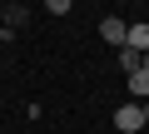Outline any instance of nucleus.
Returning a JSON list of instances; mask_svg holds the SVG:
<instances>
[{
	"label": "nucleus",
	"instance_id": "nucleus-10",
	"mask_svg": "<svg viewBox=\"0 0 149 134\" xmlns=\"http://www.w3.org/2000/svg\"><path fill=\"white\" fill-rule=\"evenodd\" d=\"M0 5H15V0H0Z\"/></svg>",
	"mask_w": 149,
	"mask_h": 134
},
{
	"label": "nucleus",
	"instance_id": "nucleus-3",
	"mask_svg": "<svg viewBox=\"0 0 149 134\" xmlns=\"http://www.w3.org/2000/svg\"><path fill=\"white\" fill-rule=\"evenodd\" d=\"M124 80H129V99H139V104H144V99H149V60L139 65L134 75H124Z\"/></svg>",
	"mask_w": 149,
	"mask_h": 134
},
{
	"label": "nucleus",
	"instance_id": "nucleus-2",
	"mask_svg": "<svg viewBox=\"0 0 149 134\" xmlns=\"http://www.w3.org/2000/svg\"><path fill=\"white\" fill-rule=\"evenodd\" d=\"M100 40H109V50H119V45L129 40V25H124L119 15H104V20H100Z\"/></svg>",
	"mask_w": 149,
	"mask_h": 134
},
{
	"label": "nucleus",
	"instance_id": "nucleus-7",
	"mask_svg": "<svg viewBox=\"0 0 149 134\" xmlns=\"http://www.w3.org/2000/svg\"><path fill=\"white\" fill-rule=\"evenodd\" d=\"M70 5H74V0H45V10H50V15H70Z\"/></svg>",
	"mask_w": 149,
	"mask_h": 134
},
{
	"label": "nucleus",
	"instance_id": "nucleus-9",
	"mask_svg": "<svg viewBox=\"0 0 149 134\" xmlns=\"http://www.w3.org/2000/svg\"><path fill=\"white\" fill-rule=\"evenodd\" d=\"M144 124H149V99H144Z\"/></svg>",
	"mask_w": 149,
	"mask_h": 134
},
{
	"label": "nucleus",
	"instance_id": "nucleus-1",
	"mask_svg": "<svg viewBox=\"0 0 149 134\" xmlns=\"http://www.w3.org/2000/svg\"><path fill=\"white\" fill-rule=\"evenodd\" d=\"M109 119H114V129H119V134H139V129H144V104H139V99H124Z\"/></svg>",
	"mask_w": 149,
	"mask_h": 134
},
{
	"label": "nucleus",
	"instance_id": "nucleus-4",
	"mask_svg": "<svg viewBox=\"0 0 149 134\" xmlns=\"http://www.w3.org/2000/svg\"><path fill=\"white\" fill-rule=\"evenodd\" d=\"M30 20V10H25V0H15V5H5V10H0V25H5V30H20Z\"/></svg>",
	"mask_w": 149,
	"mask_h": 134
},
{
	"label": "nucleus",
	"instance_id": "nucleus-8",
	"mask_svg": "<svg viewBox=\"0 0 149 134\" xmlns=\"http://www.w3.org/2000/svg\"><path fill=\"white\" fill-rule=\"evenodd\" d=\"M5 40H15V30H5V25H0V45H5Z\"/></svg>",
	"mask_w": 149,
	"mask_h": 134
},
{
	"label": "nucleus",
	"instance_id": "nucleus-6",
	"mask_svg": "<svg viewBox=\"0 0 149 134\" xmlns=\"http://www.w3.org/2000/svg\"><path fill=\"white\" fill-rule=\"evenodd\" d=\"M129 50H139V55H149V20H139V25H129V40H124Z\"/></svg>",
	"mask_w": 149,
	"mask_h": 134
},
{
	"label": "nucleus",
	"instance_id": "nucleus-5",
	"mask_svg": "<svg viewBox=\"0 0 149 134\" xmlns=\"http://www.w3.org/2000/svg\"><path fill=\"white\" fill-rule=\"evenodd\" d=\"M114 60H119V70H124V75H134V70H139V65H144L149 55H139V50H129V45H119V50H114Z\"/></svg>",
	"mask_w": 149,
	"mask_h": 134
}]
</instances>
